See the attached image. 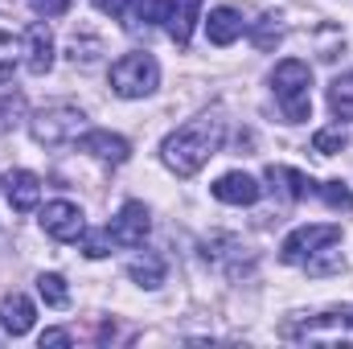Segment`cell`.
<instances>
[{"instance_id": "1", "label": "cell", "mask_w": 353, "mask_h": 349, "mask_svg": "<svg viewBox=\"0 0 353 349\" xmlns=\"http://www.w3.org/2000/svg\"><path fill=\"white\" fill-rule=\"evenodd\" d=\"M222 140H226V119L218 111H201V115H193L189 123H181V128H173L165 136L161 161L176 177H193L210 157L222 152Z\"/></svg>"}, {"instance_id": "2", "label": "cell", "mask_w": 353, "mask_h": 349, "mask_svg": "<svg viewBox=\"0 0 353 349\" xmlns=\"http://www.w3.org/2000/svg\"><path fill=\"white\" fill-rule=\"evenodd\" d=\"M279 337L300 341V346H353V304L325 308L316 317H292L283 321Z\"/></svg>"}, {"instance_id": "3", "label": "cell", "mask_w": 353, "mask_h": 349, "mask_svg": "<svg viewBox=\"0 0 353 349\" xmlns=\"http://www.w3.org/2000/svg\"><path fill=\"white\" fill-rule=\"evenodd\" d=\"M308 87H312V70H308V62H300V58H283V62L271 70V90H275V103H279V111H283L288 123H304V119L312 115Z\"/></svg>"}, {"instance_id": "4", "label": "cell", "mask_w": 353, "mask_h": 349, "mask_svg": "<svg viewBox=\"0 0 353 349\" xmlns=\"http://www.w3.org/2000/svg\"><path fill=\"white\" fill-rule=\"evenodd\" d=\"M83 128H87V115H83V107H74V103H50V107H41V111L29 115V136H33L41 148L79 144Z\"/></svg>"}, {"instance_id": "5", "label": "cell", "mask_w": 353, "mask_h": 349, "mask_svg": "<svg viewBox=\"0 0 353 349\" xmlns=\"http://www.w3.org/2000/svg\"><path fill=\"white\" fill-rule=\"evenodd\" d=\"M157 87H161V66L144 50H132L111 66V90L119 99H148Z\"/></svg>"}, {"instance_id": "6", "label": "cell", "mask_w": 353, "mask_h": 349, "mask_svg": "<svg viewBox=\"0 0 353 349\" xmlns=\"http://www.w3.org/2000/svg\"><path fill=\"white\" fill-rule=\"evenodd\" d=\"M341 243V226L337 222H308V226H296L283 247H279V259L292 263V267H304L312 255H321L325 247H337Z\"/></svg>"}, {"instance_id": "7", "label": "cell", "mask_w": 353, "mask_h": 349, "mask_svg": "<svg viewBox=\"0 0 353 349\" xmlns=\"http://www.w3.org/2000/svg\"><path fill=\"white\" fill-rule=\"evenodd\" d=\"M201 255H205V263H214L230 279H243V275L255 271V251L239 235H210L205 247H201Z\"/></svg>"}, {"instance_id": "8", "label": "cell", "mask_w": 353, "mask_h": 349, "mask_svg": "<svg viewBox=\"0 0 353 349\" xmlns=\"http://www.w3.org/2000/svg\"><path fill=\"white\" fill-rule=\"evenodd\" d=\"M148 230H152V214H148L144 201H123L119 214L107 222V239H111V247H123V251L144 247Z\"/></svg>"}, {"instance_id": "9", "label": "cell", "mask_w": 353, "mask_h": 349, "mask_svg": "<svg viewBox=\"0 0 353 349\" xmlns=\"http://www.w3.org/2000/svg\"><path fill=\"white\" fill-rule=\"evenodd\" d=\"M41 230L50 235V239H58V243H79L83 235H87V218H83V210L74 206V201H66V197H58V201H50L46 210H41Z\"/></svg>"}, {"instance_id": "10", "label": "cell", "mask_w": 353, "mask_h": 349, "mask_svg": "<svg viewBox=\"0 0 353 349\" xmlns=\"http://www.w3.org/2000/svg\"><path fill=\"white\" fill-rule=\"evenodd\" d=\"M21 62H25V70L37 74V79L54 70V33H50L46 21H33V25L25 29V37H21Z\"/></svg>"}, {"instance_id": "11", "label": "cell", "mask_w": 353, "mask_h": 349, "mask_svg": "<svg viewBox=\"0 0 353 349\" xmlns=\"http://www.w3.org/2000/svg\"><path fill=\"white\" fill-rule=\"evenodd\" d=\"M79 152H87L94 161H103V165H123L128 157H132V144L123 140V136H115V132H107V128H90L79 136Z\"/></svg>"}, {"instance_id": "12", "label": "cell", "mask_w": 353, "mask_h": 349, "mask_svg": "<svg viewBox=\"0 0 353 349\" xmlns=\"http://www.w3.org/2000/svg\"><path fill=\"white\" fill-rule=\"evenodd\" d=\"M4 197H8V206L17 214L37 210V201H41V177L29 173V169H12V173L4 177Z\"/></svg>"}, {"instance_id": "13", "label": "cell", "mask_w": 353, "mask_h": 349, "mask_svg": "<svg viewBox=\"0 0 353 349\" xmlns=\"http://www.w3.org/2000/svg\"><path fill=\"white\" fill-rule=\"evenodd\" d=\"M243 33H247V21H243L239 8H230V4L210 8V17H205V37H210L214 46H230V41H239Z\"/></svg>"}, {"instance_id": "14", "label": "cell", "mask_w": 353, "mask_h": 349, "mask_svg": "<svg viewBox=\"0 0 353 349\" xmlns=\"http://www.w3.org/2000/svg\"><path fill=\"white\" fill-rule=\"evenodd\" d=\"M259 193H263V185L247 173H222L214 181V197L226 201V206H255Z\"/></svg>"}, {"instance_id": "15", "label": "cell", "mask_w": 353, "mask_h": 349, "mask_svg": "<svg viewBox=\"0 0 353 349\" xmlns=\"http://www.w3.org/2000/svg\"><path fill=\"white\" fill-rule=\"evenodd\" d=\"M33 317H37V308H33L29 296L12 292V296L0 300V329H4L8 337H25V333L33 329Z\"/></svg>"}, {"instance_id": "16", "label": "cell", "mask_w": 353, "mask_h": 349, "mask_svg": "<svg viewBox=\"0 0 353 349\" xmlns=\"http://www.w3.org/2000/svg\"><path fill=\"white\" fill-rule=\"evenodd\" d=\"M267 181L275 193H283L288 201H304L308 193H316V181L300 169H288V165H267Z\"/></svg>"}, {"instance_id": "17", "label": "cell", "mask_w": 353, "mask_h": 349, "mask_svg": "<svg viewBox=\"0 0 353 349\" xmlns=\"http://www.w3.org/2000/svg\"><path fill=\"white\" fill-rule=\"evenodd\" d=\"M201 8H205V0H173L165 29H169V37L176 41V50H185V46H189V37H193V25L201 21Z\"/></svg>"}, {"instance_id": "18", "label": "cell", "mask_w": 353, "mask_h": 349, "mask_svg": "<svg viewBox=\"0 0 353 349\" xmlns=\"http://www.w3.org/2000/svg\"><path fill=\"white\" fill-rule=\"evenodd\" d=\"M128 275H132V283H140V288H161L165 283V275H169V267L165 259L157 255V251H140L136 259H128Z\"/></svg>"}, {"instance_id": "19", "label": "cell", "mask_w": 353, "mask_h": 349, "mask_svg": "<svg viewBox=\"0 0 353 349\" xmlns=\"http://www.w3.org/2000/svg\"><path fill=\"white\" fill-rule=\"evenodd\" d=\"M169 8H173V0H132V8H128L123 25H128V29L165 25V21H169Z\"/></svg>"}, {"instance_id": "20", "label": "cell", "mask_w": 353, "mask_h": 349, "mask_svg": "<svg viewBox=\"0 0 353 349\" xmlns=\"http://www.w3.org/2000/svg\"><path fill=\"white\" fill-rule=\"evenodd\" d=\"M99 54H103V37L99 33H90V29H79L74 37H70V50H66V58L74 62V66H94L99 62Z\"/></svg>"}, {"instance_id": "21", "label": "cell", "mask_w": 353, "mask_h": 349, "mask_svg": "<svg viewBox=\"0 0 353 349\" xmlns=\"http://www.w3.org/2000/svg\"><path fill=\"white\" fill-rule=\"evenodd\" d=\"M37 296H41L50 308H66V304H70V288H66V279H62L58 271H41V275H37Z\"/></svg>"}, {"instance_id": "22", "label": "cell", "mask_w": 353, "mask_h": 349, "mask_svg": "<svg viewBox=\"0 0 353 349\" xmlns=\"http://www.w3.org/2000/svg\"><path fill=\"white\" fill-rule=\"evenodd\" d=\"M329 111L337 119H353V74L333 79V87H329Z\"/></svg>"}, {"instance_id": "23", "label": "cell", "mask_w": 353, "mask_h": 349, "mask_svg": "<svg viewBox=\"0 0 353 349\" xmlns=\"http://www.w3.org/2000/svg\"><path fill=\"white\" fill-rule=\"evenodd\" d=\"M345 144H350V136H345L341 123H337V128H321V132L312 136V152H321V157H337Z\"/></svg>"}, {"instance_id": "24", "label": "cell", "mask_w": 353, "mask_h": 349, "mask_svg": "<svg viewBox=\"0 0 353 349\" xmlns=\"http://www.w3.org/2000/svg\"><path fill=\"white\" fill-rule=\"evenodd\" d=\"M17 62H21V41H12V33H0V87L12 83Z\"/></svg>"}, {"instance_id": "25", "label": "cell", "mask_w": 353, "mask_h": 349, "mask_svg": "<svg viewBox=\"0 0 353 349\" xmlns=\"http://www.w3.org/2000/svg\"><path fill=\"white\" fill-rule=\"evenodd\" d=\"M316 193H321L333 210H353V193H350V185H345V181H321V185H316Z\"/></svg>"}, {"instance_id": "26", "label": "cell", "mask_w": 353, "mask_h": 349, "mask_svg": "<svg viewBox=\"0 0 353 349\" xmlns=\"http://www.w3.org/2000/svg\"><path fill=\"white\" fill-rule=\"evenodd\" d=\"M0 123L4 128H17V123H25V94H0Z\"/></svg>"}, {"instance_id": "27", "label": "cell", "mask_w": 353, "mask_h": 349, "mask_svg": "<svg viewBox=\"0 0 353 349\" xmlns=\"http://www.w3.org/2000/svg\"><path fill=\"white\" fill-rule=\"evenodd\" d=\"M312 275H333V271H341L345 267V259H341V251H333V247H325L321 255H312V259L304 263Z\"/></svg>"}, {"instance_id": "28", "label": "cell", "mask_w": 353, "mask_h": 349, "mask_svg": "<svg viewBox=\"0 0 353 349\" xmlns=\"http://www.w3.org/2000/svg\"><path fill=\"white\" fill-rule=\"evenodd\" d=\"M29 8L37 12V17H62V12H70V0H29Z\"/></svg>"}, {"instance_id": "29", "label": "cell", "mask_w": 353, "mask_h": 349, "mask_svg": "<svg viewBox=\"0 0 353 349\" xmlns=\"http://www.w3.org/2000/svg\"><path fill=\"white\" fill-rule=\"evenodd\" d=\"M271 41H279V17H275V12H267V17H263V29L255 33V46H259V50H267Z\"/></svg>"}, {"instance_id": "30", "label": "cell", "mask_w": 353, "mask_h": 349, "mask_svg": "<svg viewBox=\"0 0 353 349\" xmlns=\"http://www.w3.org/2000/svg\"><path fill=\"white\" fill-rule=\"evenodd\" d=\"M99 12H107V17H115V21H123L128 17V8H132V0H90Z\"/></svg>"}, {"instance_id": "31", "label": "cell", "mask_w": 353, "mask_h": 349, "mask_svg": "<svg viewBox=\"0 0 353 349\" xmlns=\"http://www.w3.org/2000/svg\"><path fill=\"white\" fill-rule=\"evenodd\" d=\"M83 239H87V235H83ZM83 251H87L90 259H103V255L111 251V239H107V230H103V235H90V239H87V247H83Z\"/></svg>"}, {"instance_id": "32", "label": "cell", "mask_w": 353, "mask_h": 349, "mask_svg": "<svg viewBox=\"0 0 353 349\" xmlns=\"http://www.w3.org/2000/svg\"><path fill=\"white\" fill-rule=\"evenodd\" d=\"M37 341H41V349H46V346H58V349H66L70 341H74V337H70L66 329H46V333H41Z\"/></svg>"}]
</instances>
